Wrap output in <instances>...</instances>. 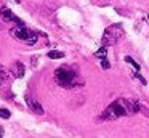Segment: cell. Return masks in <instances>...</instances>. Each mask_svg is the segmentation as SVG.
<instances>
[{
  "instance_id": "cell-1",
  "label": "cell",
  "mask_w": 149,
  "mask_h": 138,
  "mask_svg": "<svg viewBox=\"0 0 149 138\" xmlns=\"http://www.w3.org/2000/svg\"><path fill=\"white\" fill-rule=\"evenodd\" d=\"M141 109V104L133 99H127V98H117L116 101H112L104 112L101 114L103 120H116V119L122 117V116H132Z\"/></svg>"
},
{
  "instance_id": "cell-2",
  "label": "cell",
  "mask_w": 149,
  "mask_h": 138,
  "mask_svg": "<svg viewBox=\"0 0 149 138\" xmlns=\"http://www.w3.org/2000/svg\"><path fill=\"white\" fill-rule=\"evenodd\" d=\"M55 82L63 88H74V87L82 85L84 80L80 79L75 69L69 66H61L55 71Z\"/></svg>"
},
{
  "instance_id": "cell-3",
  "label": "cell",
  "mask_w": 149,
  "mask_h": 138,
  "mask_svg": "<svg viewBox=\"0 0 149 138\" xmlns=\"http://www.w3.org/2000/svg\"><path fill=\"white\" fill-rule=\"evenodd\" d=\"M123 34H125V32H123V26L120 24V22L111 24L109 27H106V31H104V34H103V39H101L103 47H112V45H116L117 42L123 37Z\"/></svg>"
},
{
  "instance_id": "cell-4",
  "label": "cell",
  "mask_w": 149,
  "mask_h": 138,
  "mask_svg": "<svg viewBox=\"0 0 149 138\" xmlns=\"http://www.w3.org/2000/svg\"><path fill=\"white\" fill-rule=\"evenodd\" d=\"M10 34L11 37L18 39V40L24 42V43H27L31 47V45H34L37 42V39H39V35L36 34L34 31H31V29H27L24 24H16L15 27L10 29Z\"/></svg>"
},
{
  "instance_id": "cell-5",
  "label": "cell",
  "mask_w": 149,
  "mask_h": 138,
  "mask_svg": "<svg viewBox=\"0 0 149 138\" xmlns=\"http://www.w3.org/2000/svg\"><path fill=\"white\" fill-rule=\"evenodd\" d=\"M0 18H2V21H5V22H16V24H23V21H21L18 16H15V13L11 11L10 8H7V6H2V8H0Z\"/></svg>"
},
{
  "instance_id": "cell-6",
  "label": "cell",
  "mask_w": 149,
  "mask_h": 138,
  "mask_svg": "<svg viewBox=\"0 0 149 138\" xmlns=\"http://www.w3.org/2000/svg\"><path fill=\"white\" fill-rule=\"evenodd\" d=\"M26 104H27V108H29L32 112H36V114H40V116H42L43 112H45V111H43V108H42V104H40V103L37 101L34 96H31V95L26 96Z\"/></svg>"
},
{
  "instance_id": "cell-7",
  "label": "cell",
  "mask_w": 149,
  "mask_h": 138,
  "mask_svg": "<svg viewBox=\"0 0 149 138\" xmlns=\"http://www.w3.org/2000/svg\"><path fill=\"white\" fill-rule=\"evenodd\" d=\"M11 76L16 77V79H19V77L24 76V72H26V67H24L23 63H19V61H15L13 64H11Z\"/></svg>"
},
{
  "instance_id": "cell-8",
  "label": "cell",
  "mask_w": 149,
  "mask_h": 138,
  "mask_svg": "<svg viewBox=\"0 0 149 138\" xmlns=\"http://www.w3.org/2000/svg\"><path fill=\"white\" fill-rule=\"evenodd\" d=\"M48 58H52V60H61V58H64V53L58 51V50H52V51H48Z\"/></svg>"
},
{
  "instance_id": "cell-9",
  "label": "cell",
  "mask_w": 149,
  "mask_h": 138,
  "mask_svg": "<svg viewBox=\"0 0 149 138\" xmlns=\"http://www.w3.org/2000/svg\"><path fill=\"white\" fill-rule=\"evenodd\" d=\"M106 55H107V47H101L98 51H95V56L100 58V60H104V58H106Z\"/></svg>"
},
{
  "instance_id": "cell-10",
  "label": "cell",
  "mask_w": 149,
  "mask_h": 138,
  "mask_svg": "<svg viewBox=\"0 0 149 138\" xmlns=\"http://www.w3.org/2000/svg\"><path fill=\"white\" fill-rule=\"evenodd\" d=\"M7 79H8V71L3 66H0V85L3 82H7Z\"/></svg>"
},
{
  "instance_id": "cell-11",
  "label": "cell",
  "mask_w": 149,
  "mask_h": 138,
  "mask_svg": "<svg viewBox=\"0 0 149 138\" xmlns=\"http://www.w3.org/2000/svg\"><path fill=\"white\" fill-rule=\"evenodd\" d=\"M125 61H127L128 64H132V66H133V69H135V71H138V72H139V69H141V66H139V64L136 63V61L133 60L132 56H125Z\"/></svg>"
},
{
  "instance_id": "cell-12",
  "label": "cell",
  "mask_w": 149,
  "mask_h": 138,
  "mask_svg": "<svg viewBox=\"0 0 149 138\" xmlns=\"http://www.w3.org/2000/svg\"><path fill=\"white\" fill-rule=\"evenodd\" d=\"M11 112L8 111V109H0V117L2 119H10Z\"/></svg>"
},
{
  "instance_id": "cell-13",
  "label": "cell",
  "mask_w": 149,
  "mask_h": 138,
  "mask_svg": "<svg viewBox=\"0 0 149 138\" xmlns=\"http://www.w3.org/2000/svg\"><path fill=\"white\" fill-rule=\"evenodd\" d=\"M133 76H135V77H136V79H138V80H139V82H141V83H143V85H146V83H148V82H146V79H144V77H143V76H141V74H139V72H138V71H135V72H133Z\"/></svg>"
},
{
  "instance_id": "cell-14",
  "label": "cell",
  "mask_w": 149,
  "mask_h": 138,
  "mask_svg": "<svg viewBox=\"0 0 149 138\" xmlns=\"http://www.w3.org/2000/svg\"><path fill=\"white\" fill-rule=\"evenodd\" d=\"M101 67H103V69H109V67H111L109 61H107L106 58H104V60H101Z\"/></svg>"
},
{
  "instance_id": "cell-15",
  "label": "cell",
  "mask_w": 149,
  "mask_h": 138,
  "mask_svg": "<svg viewBox=\"0 0 149 138\" xmlns=\"http://www.w3.org/2000/svg\"><path fill=\"white\" fill-rule=\"evenodd\" d=\"M2 137H3V128L0 127V138H2Z\"/></svg>"
},
{
  "instance_id": "cell-16",
  "label": "cell",
  "mask_w": 149,
  "mask_h": 138,
  "mask_svg": "<svg viewBox=\"0 0 149 138\" xmlns=\"http://www.w3.org/2000/svg\"><path fill=\"white\" fill-rule=\"evenodd\" d=\"M15 2H16V3H21V0H15Z\"/></svg>"
},
{
  "instance_id": "cell-17",
  "label": "cell",
  "mask_w": 149,
  "mask_h": 138,
  "mask_svg": "<svg viewBox=\"0 0 149 138\" xmlns=\"http://www.w3.org/2000/svg\"><path fill=\"white\" fill-rule=\"evenodd\" d=\"M148 21H149V15H148Z\"/></svg>"
}]
</instances>
